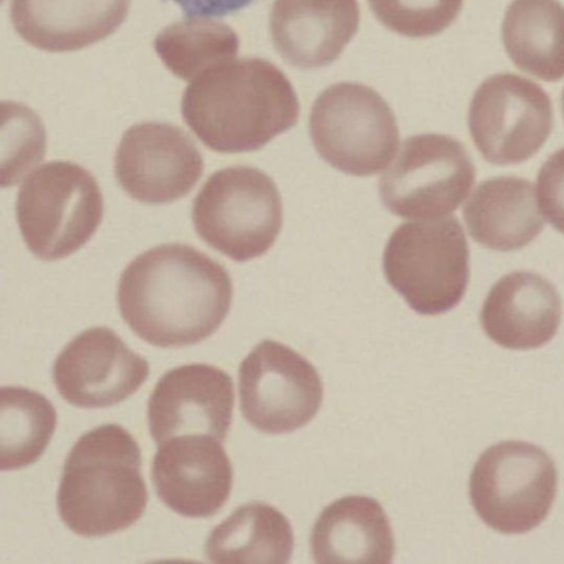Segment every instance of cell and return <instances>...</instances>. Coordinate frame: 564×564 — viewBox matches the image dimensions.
I'll use <instances>...</instances> for the list:
<instances>
[{
  "instance_id": "obj_1",
  "label": "cell",
  "mask_w": 564,
  "mask_h": 564,
  "mask_svg": "<svg viewBox=\"0 0 564 564\" xmlns=\"http://www.w3.org/2000/svg\"><path fill=\"white\" fill-rule=\"evenodd\" d=\"M118 306L144 341L175 348L213 335L231 305L226 269L192 246L166 243L134 258L118 284Z\"/></svg>"
},
{
  "instance_id": "obj_2",
  "label": "cell",
  "mask_w": 564,
  "mask_h": 564,
  "mask_svg": "<svg viewBox=\"0 0 564 564\" xmlns=\"http://www.w3.org/2000/svg\"><path fill=\"white\" fill-rule=\"evenodd\" d=\"M184 121L210 150L257 151L292 128L300 115L286 76L259 57L229 59L194 78L184 90Z\"/></svg>"
},
{
  "instance_id": "obj_3",
  "label": "cell",
  "mask_w": 564,
  "mask_h": 564,
  "mask_svg": "<svg viewBox=\"0 0 564 564\" xmlns=\"http://www.w3.org/2000/svg\"><path fill=\"white\" fill-rule=\"evenodd\" d=\"M56 502L63 522L80 536H104L134 524L148 502L135 438L112 423L83 434L65 459Z\"/></svg>"
},
{
  "instance_id": "obj_4",
  "label": "cell",
  "mask_w": 564,
  "mask_h": 564,
  "mask_svg": "<svg viewBox=\"0 0 564 564\" xmlns=\"http://www.w3.org/2000/svg\"><path fill=\"white\" fill-rule=\"evenodd\" d=\"M388 283L421 315H438L463 299L469 279V250L455 217L405 223L383 251Z\"/></svg>"
},
{
  "instance_id": "obj_5",
  "label": "cell",
  "mask_w": 564,
  "mask_h": 564,
  "mask_svg": "<svg viewBox=\"0 0 564 564\" xmlns=\"http://www.w3.org/2000/svg\"><path fill=\"white\" fill-rule=\"evenodd\" d=\"M15 213L30 251L52 261L68 257L93 237L102 220L104 198L86 169L52 161L24 180Z\"/></svg>"
},
{
  "instance_id": "obj_6",
  "label": "cell",
  "mask_w": 564,
  "mask_h": 564,
  "mask_svg": "<svg viewBox=\"0 0 564 564\" xmlns=\"http://www.w3.org/2000/svg\"><path fill=\"white\" fill-rule=\"evenodd\" d=\"M192 219L200 239L243 262L265 253L283 220L273 180L259 169L237 165L212 174L196 195Z\"/></svg>"
},
{
  "instance_id": "obj_7",
  "label": "cell",
  "mask_w": 564,
  "mask_h": 564,
  "mask_svg": "<svg viewBox=\"0 0 564 564\" xmlns=\"http://www.w3.org/2000/svg\"><path fill=\"white\" fill-rule=\"evenodd\" d=\"M308 129L319 156L354 176L383 170L399 143L389 105L376 90L358 83L327 87L313 104Z\"/></svg>"
},
{
  "instance_id": "obj_8",
  "label": "cell",
  "mask_w": 564,
  "mask_h": 564,
  "mask_svg": "<svg viewBox=\"0 0 564 564\" xmlns=\"http://www.w3.org/2000/svg\"><path fill=\"white\" fill-rule=\"evenodd\" d=\"M556 487V467L543 448L506 441L479 456L470 475L469 496L488 527L506 534H521L544 521Z\"/></svg>"
},
{
  "instance_id": "obj_9",
  "label": "cell",
  "mask_w": 564,
  "mask_h": 564,
  "mask_svg": "<svg viewBox=\"0 0 564 564\" xmlns=\"http://www.w3.org/2000/svg\"><path fill=\"white\" fill-rule=\"evenodd\" d=\"M475 166L458 140L438 133L405 139L379 180L384 207L405 219H436L453 213L475 182Z\"/></svg>"
},
{
  "instance_id": "obj_10",
  "label": "cell",
  "mask_w": 564,
  "mask_h": 564,
  "mask_svg": "<svg viewBox=\"0 0 564 564\" xmlns=\"http://www.w3.org/2000/svg\"><path fill=\"white\" fill-rule=\"evenodd\" d=\"M470 137L482 158L496 165L522 163L544 144L553 127L549 95L536 83L496 74L476 89L468 110Z\"/></svg>"
},
{
  "instance_id": "obj_11",
  "label": "cell",
  "mask_w": 564,
  "mask_h": 564,
  "mask_svg": "<svg viewBox=\"0 0 564 564\" xmlns=\"http://www.w3.org/2000/svg\"><path fill=\"white\" fill-rule=\"evenodd\" d=\"M238 373L241 413L261 432H293L321 408L323 384L316 369L281 343H259L241 361Z\"/></svg>"
},
{
  "instance_id": "obj_12",
  "label": "cell",
  "mask_w": 564,
  "mask_h": 564,
  "mask_svg": "<svg viewBox=\"0 0 564 564\" xmlns=\"http://www.w3.org/2000/svg\"><path fill=\"white\" fill-rule=\"evenodd\" d=\"M204 170L193 140L178 127L142 122L122 135L115 156L120 186L145 204H166L187 195Z\"/></svg>"
},
{
  "instance_id": "obj_13",
  "label": "cell",
  "mask_w": 564,
  "mask_h": 564,
  "mask_svg": "<svg viewBox=\"0 0 564 564\" xmlns=\"http://www.w3.org/2000/svg\"><path fill=\"white\" fill-rule=\"evenodd\" d=\"M148 375V361L105 326L77 335L58 354L53 367L61 397L86 409L123 401L142 386Z\"/></svg>"
},
{
  "instance_id": "obj_14",
  "label": "cell",
  "mask_w": 564,
  "mask_h": 564,
  "mask_svg": "<svg viewBox=\"0 0 564 564\" xmlns=\"http://www.w3.org/2000/svg\"><path fill=\"white\" fill-rule=\"evenodd\" d=\"M231 377L212 365L189 364L165 372L148 401V424L160 445L183 434H208L220 442L232 420Z\"/></svg>"
},
{
  "instance_id": "obj_15",
  "label": "cell",
  "mask_w": 564,
  "mask_h": 564,
  "mask_svg": "<svg viewBox=\"0 0 564 564\" xmlns=\"http://www.w3.org/2000/svg\"><path fill=\"white\" fill-rule=\"evenodd\" d=\"M152 482L160 500L187 518H208L226 503L232 467L219 440L183 434L160 444L152 463Z\"/></svg>"
},
{
  "instance_id": "obj_16",
  "label": "cell",
  "mask_w": 564,
  "mask_h": 564,
  "mask_svg": "<svg viewBox=\"0 0 564 564\" xmlns=\"http://www.w3.org/2000/svg\"><path fill=\"white\" fill-rule=\"evenodd\" d=\"M357 0H274L270 33L280 56L299 68L334 62L359 25Z\"/></svg>"
},
{
  "instance_id": "obj_17",
  "label": "cell",
  "mask_w": 564,
  "mask_h": 564,
  "mask_svg": "<svg viewBox=\"0 0 564 564\" xmlns=\"http://www.w3.org/2000/svg\"><path fill=\"white\" fill-rule=\"evenodd\" d=\"M562 302L542 275L514 271L490 289L480 312L486 335L509 349L528 350L549 343L557 332Z\"/></svg>"
},
{
  "instance_id": "obj_18",
  "label": "cell",
  "mask_w": 564,
  "mask_h": 564,
  "mask_svg": "<svg viewBox=\"0 0 564 564\" xmlns=\"http://www.w3.org/2000/svg\"><path fill=\"white\" fill-rule=\"evenodd\" d=\"M130 0H11V22L30 45L70 52L99 42L124 21Z\"/></svg>"
},
{
  "instance_id": "obj_19",
  "label": "cell",
  "mask_w": 564,
  "mask_h": 564,
  "mask_svg": "<svg viewBox=\"0 0 564 564\" xmlns=\"http://www.w3.org/2000/svg\"><path fill=\"white\" fill-rule=\"evenodd\" d=\"M316 563L389 564L394 539L381 505L366 496H347L328 505L311 534Z\"/></svg>"
},
{
  "instance_id": "obj_20",
  "label": "cell",
  "mask_w": 564,
  "mask_h": 564,
  "mask_svg": "<svg viewBox=\"0 0 564 564\" xmlns=\"http://www.w3.org/2000/svg\"><path fill=\"white\" fill-rule=\"evenodd\" d=\"M470 237L496 251H513L529 245L543 229L531 182L497 176L481 182L463 208Z\"/></svg>"
},
{
  "instance_id": "obj_21",
  "label": "cell",
  "mask_w": 564,
  "mask_h": 564,
  "mask_svg": "<svg viewBox=\"0 0 564 564\" xmlns=\"http://www.w3.org/2000/svg\"><path fill=\"white\" fill-rule=\"evenodd\" d=\"M513 64L545 82L564 77V6L557 0H512L502 22Z\"/></svg>"
},
{
  "instance_id": "obj_22",
  "label": "cell",
  "mask_w": 564,
  "mask_h": 564,
  "mask_svg": "<svg viewBox=\"0 0 564 564\" xmlns=\"http://www.w3.org/2000/svg\"><path fill=\"white\" fill-rule=\"evenodd\" d=\"M286 517L259 501L237 508L209 533L205 554L214 563L284 564L293 552Z\"/></svg>"
},
{
  "instance_id": "obj_23",
  "label": "cell",
  "mask_w": 564,
  "mask_h": 564,
  "mask_svg": "<svg viewBox=\"0 0 564 564\" xmlns=\"http://www.w3.org/2000/svg\"><path fill=\"white\" fill-rule=\"evenodd\" d=\"M0 398V468L15 470L44 453L57 415L50 400L28 388L2 387Z\"/></svg>"
},
{
  "instance_id": "obj_24",
  "label": "cell",
  "mask_w": 564,
  "mask_h": 564,
  "mask_svg": "<svg viewBox=\"0 0 564 564\" xmlns=\"http://www.w3.org/2000/svg\"><path fill=\"white\" fill-rule=\"evenodd\" d=\"M153 45L175 76L193 80L210 67L232 59L239 41L225 23L208 18H187L163 29Z\"/></svg>"
},
{
  "instance_id": "obj_25",
  "label": "cell",
  "mask_w": 564,
  "mask_h": 564,
  "mask_svg": "<svg viewBox=\"0 0 564 564\" xmlns=\"http://www.w3.org/2000/svg\"><path fill=\"white\" fill-rule=\"evenodd\" d=\"M372 13L387 29L409 37L444 31L460 12L463 0H368Z\"/></svg>"
},
{
  "instance_id": "obj_26",
  "label": "cell",
  "mask_w": 564,
  "mask_h": 564,
  "mask_svg": "<svg viewBox=\"0 0 564 564\" xmlns=\"http://www.w3.org/2000/svg\"><path fill=\"white\" fill-rule=\"evenodd\" d=\"M9 159L3 163H9V167L3 172L2 186H12L23 176V174L37 161L45 152V131L39 118L33 116L26 129L11 128L9 130Z\"/></svg>"
},
{
  "instance_id": "obj_27",
  "label": "cell",
  "mask_w": 564,
  "mask_h": 564,
  "mask_svg": "<svg viewBox=\"0 0 564 564\" xmlns=\"http://www.w3.org/2000/svg\"><path fill=\"white\" fill-rule=\"evenodd\" d=\"M536 192L545 218L564 234V148L549 156L541 166Z\"/></svg>"
},
{
  "instance_id": "obj_28",
  "label": "cell",
  "mask_w": 564,
  "mask_h": 564,
  "mask_svg": "<svg viewBox=\"0 0 564 564\" xmlns=\"http://www.w3.org/2000/svg\"><path fill=\"white\" fill-rule=\"evenodd\" d=\"M180 7L188 18H221L262 0H166Z\"/></svg>"
},
{
  "instance_id": "obj_29",
  "label": "cell",
  "mask_w": 564,
  "mask_h": 564,
  "mask_svg": "<svg viewBox=\"0 0 564 564\" xmlns=\"http://www.w3.org/2000/svg\"><path fill=\"white\" fill-rule=\"evenodd\" d=\"M561 106H562V112H563V117H564V89H563L562 96H561Z\"/></svg>"
}]
</instances>
